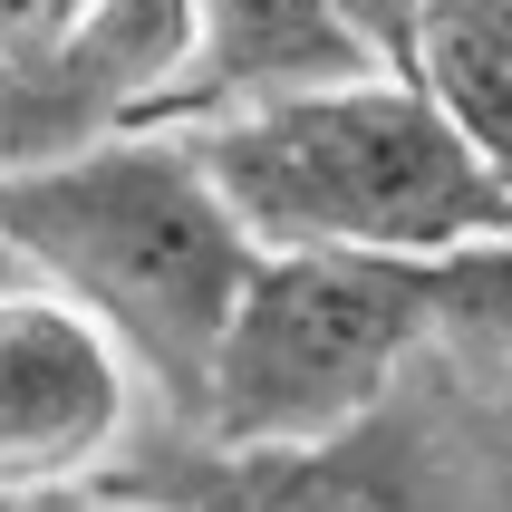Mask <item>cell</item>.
<instances>
[{
    "label": "cell",
    "instance_id": "52a82bcc",
    "mask_svg": "<svg viewBox=\"0 0 512 512\" xmlns=\"http://www.w3.org/2000/svg\"><path fill=\"white\" fill-rule=\"evenodd\" d=\"M232 484L213 512H416L397 493V474L319 445V455H223Z\"/></svg>",
    "mask_w": 512,
    "mask_h": 512
},
{
    "label": "cell",
    "instance_id": "8fae6325",
    "mask_svg": "<svg viewBox=\"0 0 512 512\" xmlns=\"http://www.w3.org/2000/svg\"><path fill=\"white\" fill-rule=\"evenodd\" d=\"M10 512H165V503H136V493H107V484H68V493H39V503H10Z\"/></svg>",
    "mask_w": 512,
    "mask_h": 512
},
{
    "label": "cell",
    "instance_id": "5b68a950",
    "mask_svg": "<svg viewBox=\"0 0 512 512\" xmlns=\"http://www.w3.org/2000/svg\"><path fill=\"white\" fill-rule=\"evenodd\" d=\"M358 78H397V68H377V49L329 0H194V68H184V97L165 107V126L194 136V126L261 116Z\"/></svg>",
    "mask_w": 512,
    "mask_h": 512
},
{
    "label": "cell",
    "instance_id": "3957f363",
    "mask_svg": "<svg viewBox=\"0 0 512 512\" xmlns=\"http://www.w3.org/2000/svg\"><path fill=\"white\" fill-rule=\"evenodd\" d=\"M435 329V281L368 252H261L232 339L213 358L194 435L213 455H319L387 397Z\"/></svg>",
    "mask_w": 512,
    "mask_h": 512
},
{
    "label": "cell",
    "instance_id": "277c9868",
    "mask_svg": "<svg viewBox=\"0 0 512 512\" xmlns=\"http://www.w3.org/2000/svg\"><path fill=\"white\" fill-rule=\"evenodd\" d=\"M136 397V368L97 319L39 281H0V503L87 484L126 445Z\"/></svg>",
    "mask_w": 512,
    "mask_h": 512
},
{
    "label": "cell",
    "instance_id": "6da1fadb",
    "mask_svg": "<svg viewBox=\"0 0 512 512\" xmlns=\"http://www.w3.org/2000/svg\"><path fill=\"white\" fill-rule=\"evenodd\" d=\"M0 252L20 261V281L97 319L136 387L184 426L203 416L232 310L261 271L252 223L213 184L203 145L174 126H136L87 155L0 174Z\"/></svg>",
    "mask_w": 512,
    "mask_h": 512
},
{
    "label": "cell",
    "instance_id": "7c38bea8",
    "mask_svg": "<svg viewBox=\"0 0 512 512\" xmlns=\"http://www.w3.org/2000/svg\"><path fill=\"white\" fill-rule=\"evenodd\" d=\"M455 10H474V20H484L493 39H512V0H455Z\"/></svg>",
    "mask_w": 512,
    "mask_h": 512
},
{
    "label": "cell",
    "instance_id": "30bf717a",
    "mask_svg": "<svg viewBox=\"0 0 512 512\" xmlns=\"http://www.w3.org/2000/svg\"><path fill=\"white\" fill-rule=\"evenodd\" d=\"M78 20H87V0H0V68H29V58H49Z\"/></svg>",
    "mask_w": 512,
    "mask_h": 512
},
{
    "label": "cell",
    "instance_id": "ba28073f",
    "mask_svg": "<svg viewBox=\"0 0 512 512\" xmlns=\"http://www.w3.org/2000/svg\"><path fill=\"white\" fill-rule=\"evenodd\" d=\"M435 329H464L484 348H512V232L503 242H474V252L435 261Z\"/></svg>",
    "mask_w": 512,
    "mask_h": 512
},
{
    "label": "cell",
    "instance_id": "8992f818",
    "mask_svg": "<svg viewBox=\"0 0 512 512\" xmlns=\"http://www.w3.org/2000/svg\"><path fill=\"white\" fill-rule=\"evenodd\" d=\"M406 78L445 107V126L474 145V165L512 194V39H493V29L474 20V10H455V0H435V20H426V39H416V68H406Z\"/></svg>",
    "mask_w": 512,
    "mask_h": 512
},
{
    "label": "cell",
    "instance_id": "5bb4252c",
    "mask_svg": "<svg viewBox=\"0 0 512 512\" xmlns=\"http://www.w3.org/2000/svg\"><path fill=\"white\" fill-rule=\"evenodd\" d=\"M0 512H10V503H0Z\"/></svg>",
    "mask_w": 512,
    "mask_h": 512
},
{
    "label": "cell",
    "instance_id": "7a4b0ae2",
    "mask_svg": "<svg viewBox=\"0 0 512 512\" xmlns=\"http://www.w3.org/2000/svg\"><path fill=\"white\" fill-rule=\"evenodd\" d=\"M194 145L261 252H368L435 271L512 232V194L474 165V145L416 78L319 87L290 107L194 126Z\"/></svg>",
    "mask_w": 512,
    "mask_h": 512
},
{
    "label": "cell",
    "instance_id": "4fadbf2b",
    "mask_svg": "<svg viewBox=\"0 0 512 512\" xmlns=\"http://www.w3.org/2000/svg\"><path fill=\"white\" fill-rule=\"evenodd\" d=\"M0 281H20V261H10V252H0Z\"/></svg>",
    "mask_w": 512,
    "mask_h": 512
},
{
    "label": "cell",
    "instance_id": "9c48e42d",
    "mask_svg": "<svg viewBox=\"0 0 512 512\" xmlns=\"http://www.w3.org/2000/svg\"><path fill=\"white\" fill-rule=\"evenodd\" d=\"M329 10H339L377 49V68H397V78L416 68V39H426V20H435V0H329Z\"/></svg>",
    "mask_w": 512,
    "mask_h": 512
}]
</instances>
